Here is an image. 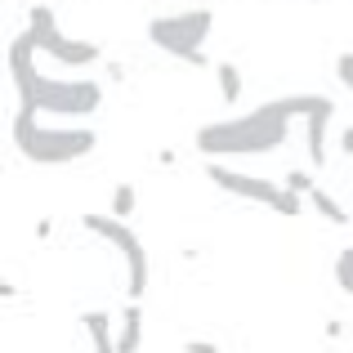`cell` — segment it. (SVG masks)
<instances>
[{
    "mask_svg": "<svg viewBox=\"0 0 353 353\" xmlns=\"http://www.w3.org/2000/svg\"><path fill=\"white\" fill-rule=\"evenodd\" d=\"M143 345V309L134 300L121 309V331H117V353H139Z\"/></svg>",
    "mask_w": 353,
    "mask_h": 353,
    "instance_id": "cell-9",
    "label": "cell"
},
{
    "mask_svg": "<svg viewBox=\"0 0 353 353\" xmlns=\"http://www.w3.org/2000/svg\"><path fill=\"white\" fill-rule=\"evenodd\" d=\"M286 125L291 117L277 103H264L246 117H228V121H206L197 130V152L201 157H264L277 152L286 143Z\"/></svg>",
    "mask_w": 353,
    "mask_h": 353,
    "instance_id": "cell-2",
    "label": "cell"
},
{
    "mask_svg": "<svg viewBox=\"0 0 353 353\" xmlns=\"http://www.w3.org/2000/svg\"><path fill=\"white\" fill-rule=\"evenodd\" d=\"M313 5H322V0H313Z\"/></svg>",
    "mask_w": 353,
    "mask_h": 353,
    "instance_id": "cell-19",
    "label": "cell"
},
{
    "mask_svg": "<svg viewBox=\"0 0 353 353\" xmlns=\"http://www.w3.org/2000/svg\"><path fill=\"white\" fill-rule=\"evenodd\" d=\"M340 152L353 157V130H345V134H340Z\"/></svg>",
    "mask_w": 353,
    "mask_h": 353,
    "instance_id": "cell-18",
    "label": "cell"
},
{
    "mask_svg": "<svg viewBox=\"0 0 353 353\" xmlns=\"http://www.w3.org/2000/svg\"><path fill=\"white\" fill-rule=\"evenodd\" d=\"M14 143L32 165H72L99 148V134L85 125H45L36 112L18 108L14 117Z\"/></svg>",
    "mask_w": 353,
    "mask_h": 353,
    "instance_id": "cell-3",
    "label": "cell"
},
{
    "mask_svg": "<svg viewBox=\"0 0 353 353\" xmlns=\"http://www.w3.org/2000/svg\"><path fill=\"white\" fill-rule=\"evenodd\" d=\"M81 327H85L90 349H94V353H117L112 327H108V313H85V318H81Z\"/></svg>",
    "mask_w": 353,
    "mask_h": 353,
    "instance_id": "cell-10",
    "label": "cell"
},
{
    "mask_svg": "<svg viewBox=\"0 0 353 353\" xmlns=\"http://www.w3.org/2000/svg\"><path fill=\"white\" fill-rule=\"evenodd\" d=\"M210 27H215V14L210 9H183V14H161L148 23V41L157 50H165L170 59L192 63V68H206V41Z\"/></svg>",
    "mask_w": 353,
    "mask_h": 353,
    "instance_id": "cell-4",
    "label": "cell"
},
{
    "mask_svg": "<svg viewBox=\"0 0 353 353\" xmlns=\"http://www.w3.org/2000/svg\"><path fill=\"white\" fill-rule=\"evenodd\" d=\"M183 353H219V345H210V340H188Z\"/></svg>",
    "mask_w": 353,
    "mask_h": 353,
    "instance_id": "cell-17",
    "label": "cell"
},
{
    "mask_svg": "<svg viewBox=\"0 0 353 353\" xmlns=\"http://www.w3.org/2000/svg\"><path fill=\"white\" fill-rule=\"evenodd\" d=\"M27 41L41 54H50L54 63H68V68H85V63H99V45L94 41H72V36L59 32V18H54L50 5H36L27 14Z\"/></svg>",
    "mask_w": 353,
    "mask_h": 353,
    "instance_id": "cell-6",
    "label": "cell"
},
{
    "mask_svg": "<svg viewBox=\"0 0 353 353\" xmlns=\"http://www.w3.org/2000/svg\"><path fill=\"white\" fill-rule=\"evenodd\" d=\"M286 188H291V192H300V197H309V192L318 188V183H313L304 170H291V174H286Z\"/></svg>",
    "mask_w": 353,
    "mask_h": 353,
    "instance_id": "cell-15",
    "label": "cell"
},
{
    "mask_svg": "<svg viewBox=\"0 0 353 353\" xmlns=\"http://www.w3.org/2000/svg\"><path fill=\"white\" fill-rule=\"evenodd\" d=\"M81 224H85L94 237L112 241L121 255H125V268H130V300L139 304V295L148 291V250H143V241H139V233L125 224V219H117V215H85Z\"/></svg>",
    "mask_w": 353,
    "mask_h": 353,
    "instance_id": "cell-7",
    "label": "cell"
},
{
    "mask_svg": "<svg viewBox=\"0 0 353 353\" xmlns=\"http://www.w3.org/2000/svg\"><path fill=\"white\" fill-rule=\"evenodd\" d=\"M336 77L345 81V90L353 94V50H345V54H340V59H336Z\"/></svg>",
    "mask_w": 353,
    "mask_h": 353,
    "instance_id": "cell-16",
    "label": "cell"
},
{
    "mask_svg": "<svg viewBox=\"0 0 353 353\" xmlns=\"http://www.w3.org/2000/svg\"><path fill=\"white\" fill-rule=\"evenodd\" d=\"M206 179L215 183V188L233 192V197H246V201H255V206H268L286 219H295L304 210V201H309V197H300V192H291L286 183L259 179V174H246V170H228V165H215V161L206 165Z\"/></svg>",
    "mask_w": 353,
    "mask_h": 353,
    "instance_id": "cell-5",
    "label": "cell"
},
{
    "mask_svg": "<svg viewBox=\"0 0 353 353\" xmlns=\"http://www.w3.org/2000/svg\"><path fill=\"white\" fill-rule=\"evenodd\" d=\"M309 206L318 210L322 219H331V224H336V228H345V224H349V210L340 206V201L331 197V192H322V188H313V192H309Z\"/></svg>",
    "mask_w": 353,
    "mask_h": 353,
    "instance_id": "cell-11",
    "label": "cell"
},
{
    "mask_svg": "<svg viewBox=\"0 0 353 353\" xmlns=\"http://www.w3.org/2000/svg\"><path fill=\"white\" fill-rule=\"evenodd\" d=\"M336 282H340V291L353 295V246H345L336 255Z\"/></svg>",
    "mask_w": 353,
    "mask_h": 353,
    "instance_id": "cell-14",
    "label": "cell"
},
{
    "mask_svg": "<svg viewBox=\"0 0 353 353\" xmlns=\"http://www.w3.org/2000/svg\"><path fill=\"white\" fill-rule=\"evenodd\" d=\"M134 206H139V192H134V183H117V192H112V206H108V215H117V219H130V215H134Z\"/></svg>",
    "mask_w": 353,
    "mask_h": 353,
    "instance_id": "cell-13",
    "label": "cell"
},
{
    "mask_svg": "<svg viewBox=\"0 0 353 353\" xmlns=\"http://www.w3.org/2000/svg\"><path fill=\"white\" fill-rule=\"evenodd\" d=\"M215 81H219L224 103H237V99H241V72L233 68V63H215Z\"/></svg>",
    "mask_w": 353,
    "mask_h": 353,
    "instance_id": "cell-12",
    "label": "cell"
},
{
    "mask_svg": "<svg viewBox=\"0 0 353 353\" xmlns=\"http://www.w3.org/2000/svg\"><path fill=\"white\" fill-rule=\"evenodd\" d=\"M36 54L41 50L27 36H18L9 45V77H14V90H18L27 112H36V117H90V112H99V103H103V85L99 81H85V77L54 81L45 72H36Z\"/></svg>",
    "mask_w": 353,
    "mask_h": 353,
    "instance_id": "cell-1",
    "label": "cell"
},
{
    "mask_svg": "<svg viewBox=\"0 0 353 353\" xmlns=\"http://www.w3.org/2000/svg\"><path fill=\"white\" fill-rule=\"evenodd\" d=\"M286 117H304V143H309V161L327 165V125L336 117V103L327 94H286V99H273Z\"/></svg>",
    "mask_w": 353,
    "mask_h": 353,
    "instance_id": "cell-8",
    "label": "cell"
}]
</instances>
